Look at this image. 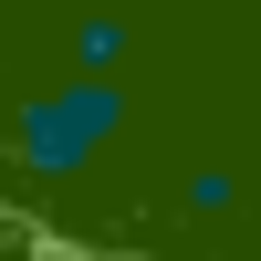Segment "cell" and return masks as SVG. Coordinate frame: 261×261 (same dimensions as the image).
Returning a JSON list of instances; mask_svg holds the SVG:
<instances>
[{
	"instance_id": "cell-1",
	"label": "cell",
	"mask_w": 261,
	"mask_h": 261,
	"mask_svg": "<svg viewBox=\"0 0 261 261\" xmlns=\"http://www.w3.org/2000/svg\"><path fill=\"white\" fill-rule=\"evenodd\" d=\"M125 136V84H94V73H63L42 94L11 105V167L21 178H84L105 167Z\"/></svg>"
},
{
	"instance_id": "cell-3",
	"label": "cell",
	"mask_w": 261,
	"mask_h": 261,
	"mask_svg": "<svg viewBox=\"0 0 261 261\" xmlns=\"http://www.w3.org/2000/svg\"><path fill=\"white\" fill-rule=\"evenodd\" d=\"M188 209H199V220H220V209H230V178H220V167H209V178H188Z\"/></svg>"
},
{
	"instance_id": "cell-2",
	"label": "cell",
	"mask_w": 261,
	"mask_h": 261,
	"mask_svg": "<svg viewBox=\"0 0 261 261\" xmlns=\"http://www.w3.org/2000/svg\"><path fill=\"white\" fill-rule=\"evenodd\" d=\"M63 53H73V73H94V84H115V73H125V53H136V32H125L115 11H84L73 32H63Z\"/></svg>"
}]
</instances>
